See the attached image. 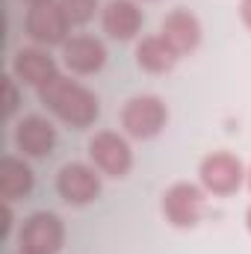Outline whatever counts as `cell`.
<instances>
[{
  "label": "cell",
  "mask_w": 251,
  "mask_h": 254,
  "mask_svg": "<svg viewBox=\"0 0 251 254\" xmlns=\"http://www.w3.org/2000/svg\"><path fill=\"white\" fill-rule=\"evenodd\" d=\"M39 95V104L54 116L60 119L63 125L74 127V130H83V127H92L101 116V98L83 86L80 80L68 77V74H60L54 77L45 89L36 92Z\"/></svg>",
  "instance_id": "cell-1"
},
{
  "label": "cell",
  "mask_w": 251,
  "mask_h": 254,
  "mask_svg": "<svg viewBox=\"0 0 251 254\" xmlns=\"http://www.w3.org/2000/svg\"><path fill=\"white\" fill-rule=\"evenodd\" d=\"M65 18L71 21V27H86L89 21H95V15H101V0H60Z\"/></svg>",
  "instance_id": "cell-16"
},
{
  "label": "cell",
  "mask_w": 251,
  "mask_h": 254,
  "mask_svg": "<svg viewBox=\"0 0 251 254\" xmlns=\"http://www.w3.org/2000/svg\"><path fill=\"white\" fill-rule=\"evenodd\" d=\"M24 33L39 48H57V45L63 48L71 39V21L65 18L60 0L33 3L27 6V15H24Z\"/></svg>",
  "instance_id": "cell-5"
},
{
  "label": "cell",
  "mask_w": 251,
  "mask_h": 254,
  "mask_svg": "<svg viewBox=\"0 0 251 254\" xmlns=\"http://www.w3.org/2000/svg\"><path fill=\"white\" fill-rule=\"evenodd\" d=\"M9 74L21 83V86H30V89H45L54 77H60V65L57 60L48 54V48H39V45H27V48H18L12 54V65H9Z\"/></svg>",
  "instance_id": "cell-10"
},
{
  "label": "cell",
  "mask_w": 251,
  "mask_h": 254,
  "mask_svg": "<svg viewBox=\"0 0 251 254\" xmlns=\"http://www.w3.org/2000/svg\"><path fill=\"white\" fill-rule=\"evenodd\" d=\"M89 163L104 175V178H127L133 169V148L130 139L119 130H98L89 145H86Z\"/></svg>",
  "instance_id": "cell-4"
},
{
  "label": "cell",
  "mask_w": 251,
  "mask_h": 254,
  "mask_svg": "<svg viewBox=\"0 0 251 254\" xmlns=\"http://www.w3.org/2000/svg\"><path fill=\"white\" fill-rule=\"evenodd\" d=\"M142 9L136 0H107L101 9V30L116 42H133L142 30Z\"/></svg>",
  "instance_id": "cell-13"
},
{
  "label": "cell",
  "mask_w": 251,
  "mask_h": 254,
  "mask_svg": "<svg viewBox=\"0 0 251 254\" xmlns=\"http://www.w3.org/2000/svg\"><path fill=\"white\" fill-rule=\"evenodd\" d=\"M18 113V80L9 74L6 77V116H15Z\"/></svg>",
  "instance_id": "cell-17"
},
{
  "label": "cell",
  "mask_w": 251,
  "mask_h": 254,
  "mask_svg": "<svg viewBox=\"0 0 251 254\" xmlns=\"http://www.w3.org/2000/svg\"><path fill=\"white\" fill-rule=\"evenodd\" d=\"M33 187H36V172L27 163V157H18V154L3 157V163H0V198L6 204H12L18 198H27L33 192Z\"/></svg>",
  "instance_id": "cell-14"
},
{
  "label": "cell",
  "mask_w": 251,
  "mask_h": 254,
  "mask_svg": "<svg viewBox=\"0 0 251 254\" xmlns=\"http://www.w3.org/2000/svg\"><path fill=\"white\" fill-rule=\"evenodd\" d=\"M246 184H249V190H251V169H249V178H246Z\"/></svg>",
  "instance_id": "cell-21"
},
{
  "label": "cell",
  "mask_w": 251,
  "mask_h": 254,
  "mask_svg": "<svg viewBox=\"0 0 251 254\" xmlns=\"http://www.w3.org/2000/svg\"><path fill=\"white\" fill-rule=\"evenodd\" d=\"M249 172L243 166V160L231 151H210L201 163H198V184L204 187L207 195L216 198H228L243 190Z\"/></svg>",
  "instance_id": "cell-3"
},
{
  "label": "cell",
  "mask_w": 251,
  "mask_h": 254,
  "mask_svg": "<svg viewBox=\"0 0 251 254\" xmlns=\"http://www.w3.org/2000/svg\"><path fill=\"white\" fill-rule=\"evenodd\" d=\"M27 6H33V3H48V0H24Z\"/></svg>",
  "instance_id": "cell-20"
},
{
  "label": "cell",
  "mask_w": 251,
  "mask_h": 254,
  "mask_svg": "<svg viewBox=\"0 0 251 254\" xmlns=\"http://www.w3.org/2000/svg\"><path fill=\"white\" fill-rule=\"evenodd\" d=\"M246 228H249V234H251V207L246 210Z\"/></svg>",
  "instance_id": "cell-19"
},
{
  "label": "cell",
  "mask_w": 251,
  "mask_h": 254,
  "mask_svg": "<svg viewBox=\"0 0 251 254\" xmlns=\"http://www.w3.org/2000/svg\"><path fill=\"white\" fill-rule=\"evenodd\" d=\"M204 207H207V192L201 184H189V181H178L172 184L169 190L163 192V201H160V210H163V219L172 225V228H195L204 216Z\"/></svg>",
  "instance_id": "cell-6"
},
{
  "label": "cell",
  "mask_w": 251,
  "mask_h": 254,
  "mask_svg": "<svg viewBox=\"0 0 251 254\" xmlns=\"http://www.w3.org/2000/svg\"><path fill=\"white\" fill-rule=\"evenodd\" d=\"M122 133L127 139H154L169 125V107L160 95H133L122 107Z\"/></svg>",
  "instance_id": "cell-2"
},
{
  "label": "cell",
  "mask_w": 251,
  "mask_h": 254,
  "mask_svg": "<svg viewBox=\"0 0 251 254\" xmlns=\"http://www.w3.org/2000/svg\"><path fill=\"white\" fill-rule=\"evenodd\" d=\"M133 57H136V65L142 71H148V74H166V71H172L178 65V60H181L160 33L157 36H142L136 42Z\"/></svg>",
  "instance_id": "cell-15"
},
{
  "label": "cell",
  "mask_w": 251,
  "mask_h": 254,
  "mask_svg": "<svg viewBox=\"0 0 251 254\" xmlns=\"http://www.w3.org/2000/svg\"><path fill=\"white\" fill-rule=\"evenodd\" d=\"M12 145L27 160H45L57 148V127H54V122L48 116L30 113V116L15 122V127H12Z\"/></svg>",
  "instance_id": "cell-9"
},
{
  "label": "cell",
  "mask_w": 251,
  "mask_h": 254,
  "mask_svg": "<svg viewBox=\"0 0 251 254\" xmlns=\"http://www.w3.org/2000/svg\"><path fill=\"white\" fill-rule=\"evenodd\" d=\"M240 21L246 30H251V0H240Z\"/></svg>",
  "instance_id": "cell-18"
},
{
  "label": "cell",
  "mask_w": 251,
  "mask_h": 254,
  "mask_svg": "<svg viewBox=\"0 0 251 254\" xmlns=\"http://www.w3.org/2000/svg\"><path fill=\"white\" fill-rule=\"evenodd\" d=\"M160 36L169 42V48H172L178 57H189V54L198 51L204 30H201V21H198L195 12H189V9H184V6H178V9H172V12L163 18V24H160Z\"/></svg>",
  "instance_id": "cell-11"
},
{
  "label": "cell",
  "mask_w": 251,
  "mask_h": 254,
  "mask_svg": "<svg viewBox=\"0 0 251 254\" xmlns=\"http://www.w3.org/2000/svg\"><path fill=\"white\" fill-rule=\"evenodd\" d=\"M65 246V225L51 210H39L21 222L18 252L24 254H60Z\"/></svg>",
  "instance_id": "cell-7"
},
{
  "label": "cell",
  "mask_w": 251,
  "mask_h": 254,
  "mask_svg": "<svg viewBox=\"0 0 251 254\" xmlns=\"http://www.w3.org/2000/svg\"><path fill=\"white\" fill-rule=\"evenodd\" d=\"M101 178L104 175L92 163H80V160L65 163L57 172V195L68 207H86L101 198V190H104Z\"/></svg>",
  "instance_id": "cell-8"
},
{
  "label": "cell",
  "mask_w": 251,
  "mask_h": 254,
  "mask_svg": "<svg viewBox=\"0 0 251 254\" xmlns=\"http://www.w3.org/2000/svg\"><path fill=\"white\" fill-rule=\"evenodd\" d=\"M18 254H24V252H18Z\"/></svg>",
  "instance_id": "cell-22"
},
{
  "label": "cell",
  "mask_w": 251,
  "mask_h": 254,
  "mask_svg": "<svg viewBox=\"0 0 251 254\" xmlns=\"http://www.w3.org/2000/svg\"><path fill=\"white\" fill-rule=\"evenodd\" d=\"M63 65L77 77L98 74L107 65V45L95 36H71L63 45Z\"/></svg>",
  "instance_id": "cell-12"
}]
</instances>
